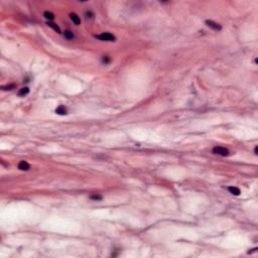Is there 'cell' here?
Wrapping results in <instances>:
<instances>
[{
  "mask_svg": "<svg viewBox=\"0 0 258 258\" xmlns=\"http://www.w3.org/2000/svg\"><path fill=\"white\" fill-rule=\"evenodd\" d=\"M96 37L103 41H115V39H116V37L110 32H103L99 35H96Z\"/></svg>",
  "mask_w": 258,
  "mask_h": 258,
  "instance_id": "1",
  "label": "cell"
},
{
  "mask_svg": "<svg viewBox=\"0 0 258 258\" xmlns=\"http://www.w3.org/2000/svg\"><path fill=\"white\" fill-rule=\"evenodd\" d=\"M213 153L221 155V156H227V155H229V150L222 146H215L213 148Z\"/></svg>",
  "mask_w": 258,
  "mask_h": 258,
  "instance_id": "2",
  "label": "cell"
},
{
  "mask_svg": "<svg viewBox=\"0 0 258 258\" xmlns=\"http://www.w3.org/2000/svg\"><path fill=\"white\" fill-rule=\"evenodd\" d=\"M205 23L207 24V26H209L210 28H212V29H214V30H221V29H222L221 25H220L219 23L213 21V20H206Z\"/></svg>",
  "mask_w": 258,
  "mask_h": 258,
  "instance_id": "3",
  "label": "cell"
},
{
  "mask_svg": "<svg viewBox=\"0 0 258 258\" xmlns=\"http://www.w3.org/2000/svg\"><path fill=\"white\" fill-rule=\"evenodd\" d=\"M18 169L20 170V171H29V169H30V166H29V163L27 162V161H25V160H21L19 163H18Z\"/></svg>",
  "mask_w": 258,
  "mask_h": 258,
  "instance_id": "4",
  "label": "cell"
},
{
  "mask_svg": "<svg viewBox=\"0 0 258 258\" xmlns=\"http://www.w3.org/2000/svg\"><path fill=\"white\" fill-rule=\"evenodd\" d=\"M70 18H71V20H72L76 25H79V24L81 23V19H80V17H79L76 13H71V14H70Z\"/></svg>",
  "mask_w": 258,
  "mask_h": 258,
  "instance_id": "5",
  "label": "cell"
},
{
  "mask_svg": "<svg viewBox=\"0 0 258 258\" xmlns=\"http://www.w3.org/2000/svg\"><path fill=\"white\" fill-rule=\"evenodd\" d=\"M67 108L64 106V105H60L57 109H56V113L59 114V115H66L67 114Z\"/></svg>",
  "mask_w": 258,
  "mask_h": 258,
  "instance_id": "6",
  "label": "cell"
},
{
  "mask_svg": "<svg viewBox=\"0 0 258 258\" xmlns=\"http://www.w3.org/2000/svg\"><path fill=\"white\" fill-rule=\"evenodd\" d=\"M228 191L230 192V194H232V195H234V196H239L240 195V190L238 189V187H236V186H229L228 187Z\"/></svg>",
  "mask_w": 258,
  "mask_h": 258,
  "instance_id": "7",
  "label": "cell"
},
{
  "mask_svg": "<svg viewBox=\"0 0 258 258\" xmlns=\"http://www.w3.org/2000/svg\"><path fill=\"white\" fill-rule=\"evenodd\" d=\"M28 93H29V89H28L27 87H24V88H21V89L18 91V96L24 97V96H26Z\"/></svg>",
  "mask_w": 258,
  "mask_h": 258,
  "instance_id": "8",
  "label": "cell"
},
{
  "mask_svg": "<svg viewBox=\"0 0 258 258\" xmlns=\"http://www.w3.org/2000/svg\"><path fill=\"white\" fill-rule=\"evenodd\" d=\"M43 16H44L45 19H49V20H53V19L55 18L54 13H52V12H50V11H44V12H43Z\"/></svg>",
  "mask_w": 258,
  "mask_h": 258,
  "instance_id": "9",
  "label": "cell"
},
{
  "mask_svg": "<svg viewBox=\"0 0 258 258\" xmlns=\"http://www.w3.org/2000/svg\"><path fill=\"white\" fill-rule=\"evenodd\" d=\"M48 25L50 27H52L54 30H56L58 33H61V28L59 27V25H57L56 23H53V22H48Z\"/></svg>",
  "mask_w": 258,
  "mask_h": 258,
  "instance_id": "10",
  "label": "cell"
},
{
  "mask_svg": "<svg viewBox=\"0 0 258 258\" xmlns=\"http://www.w3.org/2000/svg\"><path fill=\"white\" fill-rule=\"evenodd\" d=\"M64 35H65V37H66L67 39H73V38L75 37L74 33H73L71 30H66V31L64 32Z\"/></svg>",
  "mask_w": 258,
  "mask_h": 258,
  "instance_id": "11",
  "label": "cell"
},
{
  "mask_svg": "<svg viewBox=\"0 0 258 258\" xmlns=\"http://www.w3.org/2000/svg\"><path fill=\"white\" fill-rule=\"evenodd\" d=\"M85 15H86V18L87 19H93L94 18V13L92 12V11H87L86 13H85Z\"/></svg>",
  "mask_w": 258,
  "mask_h": 258,
  "instance_id": "12",
  "label": "cell"
},
{
  "mask_svg": "<svg viewBox=\"0 0 258 258\" xmlns=\"http://www.w3.org/2000/svg\"><path fill=\"white\" fill-rule=\"evenodd\" d=\"M90 198H91L92 200H96V201H100V200H102V196H100V195H92Z\"/></svg>",
  "mask_w": 258,
  "mask_h": 258,
  "instance_id": "13",
  "label": "cell"
},
{
  "mask_svg": "<svg viewBox=\"0 0 258 258\" xmlns=\"http://www.w3.org/2000/svg\"><path fill=\"white\" fill-rule=\"evenodd\" d=\"M13 88H15V85H14V84L9 85V86H6V87H2V89H3V90H12Z\"/></svg>",
  "mask_w": 258,
  "mask_h": 258,
  "instance_id": "14",
  "label": "cell"
},
{
  "mask_svg": "<svg viewBox=\"0 0 258 258\" xmlns=\"http://www.w3.org/2000/svg\"><path fill=\"white\" fill-rule=\"evenodd\" d=\"M102 62H103V63H105V64H108V63L110 62L109 57H107V56H106V57H104V58L102 59Z\"/></svg>",
  "mask_w": 258,
  "mask_h": 258,
  "instance_id": "15",
  "label": "cell"
},
{
  "mask_svg": "<svg viewBox=\"0 0 258 258\" xmlns=\"http://www.w3.org/2000/svg\"><path fill=\"white\" fill-rule=\"evenodd\" d=\"M257 150H258V147L255 146V148H254V153H255V154H257Z\"/></svg>",
  "mask_w": 258,
  "mask_h": 258,
  "instance_id": "16",
  "label": "cell"
}]
</instances>
